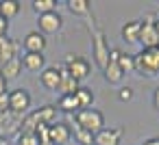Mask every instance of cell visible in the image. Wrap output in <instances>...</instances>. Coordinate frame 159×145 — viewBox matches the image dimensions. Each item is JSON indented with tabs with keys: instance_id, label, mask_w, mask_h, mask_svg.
I'll use <instances>...</instances> for the list:
<instances>
[{
	"instance_id": "cell-4",
	"label": "cell",
	"mask_w": 159,
	"mask_h": 145,
	"mask_svg": "<svg viewBox=\"0 0 159 145\" xmlns=\"http://www.w3.org/2000/svg\"><path fill=\"white\" fill-rule=\"evenodd\" d=\"M22 119H24V115L11 113V110L0 113V139H7V136L20 132V128H22Z\"/></svg>"
},
{
	"instance_id": "cell-23",
	"label": "cell",
	"mask_w": 159,
	"mask_h": 145,
	"mask_svg": "<svg viewBox=\"0 0 159 145\" xmlns=\"http://www.w3.org/2000/svg\"><path fill=\"white\" fill-rule=\"evenodd\" d=\"M72 136L76 139V143H79V145H94V134H92V132H87V130H83V128H81V126H76V123H74Z\"/></svg>"
},
{
	"instance_id": "cell-30",
	"label": "cell",
	"mask_w": 159,
	"mask_h": 145,
	"mask_svg": "<svg viewBox=\"0 0 159 145\" xmlns=\"http://www.w3.org/2000/svg\"><path fill=\"white\" fill-rule=\"evenodd\" d=\"M7 31H9V20L0 15V37H7Z\"/></svg>"
},
{
	"instance_id": "cell-3",
	"label": "cell",
	"mask_w": 159,
	"mask_h": 145,
	"mask_svg": "<svg viewBox=\"0 0 159 145\" xmlns=\"http://www.w3.org/2000/svg\"><path fill=\"white\" fill-rule=\"evenodd\" d=\"M66 69H68V74H70L76 82H83V80L92 74L89 61L83 59V56H72V54L66 56Z\"/></svg>"
},
{
	"instance_id": "cell-27",
	"label": "cell",
	"mask_w": 159,
	"mask_h": 145,
	"mask_svg": "<svg viewBox=\"0 0 159 145\" xmlns=\"http://www.w3.org/2000/svg\"><path fill=\"white\" fill-rule=\"evenodd\" d=\"M116 63H118V67H120L122 72H133V69H135V61H133L131 54H124V52H122Z\"/></svg>"
},
{
	"instance_id": "cell-14",
	"label": "cell",
	"mask_w": 159,
	"mask_h": 145,
	"mask_svg": "<svg viewBox=\"0 0 159 145\" xmlns=\"http://www.w3.org/2000/svg\"><path fill=\"white\" fill-rule=\"evenodd\" d=\"M16 54H18V44L9 37H0V65L16 59Z\"/></svg>"
},
{
	"instance_id": "cell-7",
	"label": "cell",
	"mask_w": 159,
	"mask_h": 145,
	"mask_svg": "<svg viewBox=\"0 0 159 145\" xmlns=\"http://www.w3.org/2000/svg\"><path fill=\"white\" fill-rule=\"evenodd\" d=\"M37 26H39V33L42 35H52V33H59L61 31L63 18L57 11H50V13H44V15L37 18Z\"/></svg>"
},
{
	"instance_id": "cell-29",
	"label": "cell",
	"mask_w": 159,
	"mask_h": 145,
	"mask_svg": "<svg viewBox=\"0 0 159 145\" xmlns=\"http://www.w3.org/2000/svg\"><path fill=\"white\" fill-rule=\"evenodd\" d=\"M9 110V93L0 95V113H7Z\"/></svg>"
},
{
	"instance_id": "cell-16",
	"label": "cell",
	"mask_w": 159,
	"mask_h": 145,
	"mask_svg": "<svg viewBox=\"0 0 159 145\" xmlns=\"http://www.w3.org/2000/svg\"><path fill=\"white\" fill-rule=\"evenodd\" d=\"M44 65H46V59L44 54H35V52H26L22 56V67L29 69V72H44Z\"/></svg>"
},
{
	"instance_id": "cell-22",
	"label": "cell",
	"mask_w": 159,
	"mask_h": 145,
	"mask_svg": "<svg viewBox=\"0 0 159 145\" xmlns=\"http://www.w3.org/2000/svg\"><path fill=\"white\" fill-rule=\"evenodd\" d=\"M102 72H105L107 82H120V80H122V76H124V72L118 67V63H116V61H109V63H107V67H105Z\"/></svg>"
},
{
	"instance_id": "cell-1",
	"label": "cell",
	"mask_w": 159,
	"mask_h": 145,
	"mask_svg": "<svg viewBox=\"0 0 159 145\" xmlns=\"http://www.w3.org/2000/svg\"><path fill=\"white\" fill-rule=\"evenodd\" d=\"M74 123L81 126L83 130L96 134V132H100V130L105 128V117H102L100 110H96V108H87V110H79V113L74 115Z\"/></svg>"
},
{
	"instance_id": "cell-25",
	"label": "cell",
	"mask_w": 159,
	"mask_h": 145,
	"mask_svg": "<svg viewBox=\"0 0 159 145\" xmlns=\"http://www.w3.org/2000/svg\"><path fill=\"white\" fill-rule=\"evenodd\" d=\"M33 9H35L39 15H44V13L55 11V9H57V2H55V0H33Z\"/></svg>"
},
{
	"instance_id": "cell-2",
	"label": "cell",
	"mask_w": 159,
	"mask_h": 145,
	"mask_svg": "<svg viewBox=\"0 0 159 145\" xmlns=\"http://www.w3.org/2000/svg\"><path fill=\"white\" fill-rule=\"evenodd\" d=\"M135 61V69L139 74H148V76H155L159 74V56H157V48L155 50H142L139 54L133 56Z\"/></svg>"
},
{
	"instance_id": "cell-20",
	"label": "cell",
	"mask_w": 159,
	"mask_h": 145,
	"mask_svg": "<svg viewBox=\"0 0 159 145\" xmlns=\"http://www.w3.org/2000/svg\"><path fill=\"white\" fill-rule=\"evenodd\" d=\"M20 9H22V5L18 2V0H2V2H0V15H2L5 20L16 18L20 13Z\"/></svg>"
},
{
	"instance_id": "cell-15",
	"label": "cell",
	"mask_w": 159,
	"mask_h": 145,
	"mask_svg": "<svg viewBox=\"0 0 159 145\" xmlns=\"http://www.w3.org/2000/svg\"><path fill=\"white\" fill-rule=\"evenodd\" d=\"M139 33H142V22L139 20L126 22L122 26V39L126 44H139Z\"/></svg>"
},
{
	"instance_id": "cell-32",
	"label": "cell",
	"mask_w": 159,
	"mask_h": 145,
	"mask_svg": "<svg viewBox=\"0 0 159 145\" xmlns=\"http://www.w3.org/2000/svg\"><path fill=\"white\" fill-rule=\"evenodd\" d=\"M152 104H155V108L159 110V87L155 89V93H152Z\"/></svg>"
},
{
	"instance_id": "cell-8",
	"label": "cell",
	"mask_w": 159,
	"mask_h": 145,
	"mask_svg": "<svg viewBox=\"0 0 159 145\" xmlns=\"http://www.w3.org/2000/svg\"><path fill=\"white\" fill-rule=\"evenodd\" d=\"M94 61L100 69H105L109 63V44H107V37L102 31H98L94 35Z\"/></svg>"
},
{
	"instance_id": "cell-21",
	"label": "cell",
	"mask_w": 159,
	"mask_h": 145,
	"mask_svg": "<svg viewBox=\"0 0 159 145\" xmlns=\"http://www.w3.org/2000/svg\"><path fill=\"white\" fill-rule=\"evenodd\" d=\"M74 97H76L81 110H87V108H92V104H94V93H92V89H87V87H79V91L74 93Z\"/></svg>"
},
{
	"instance_id": "cell-12",
	"label": "cell",
	"mask_w": 159,
	"mask_h": 145,
	"mask_svg": "<svg viewBox=\"0 0 159 145\" xmlns=\"http://www.w3.org/2000/svg\"><path fill=\"white\" fill-rule=\"evenodd\" d=\"M39 80H42V85H44L48 91H57V89H59V82H61L59 67H44Z\"/></svg>"
},
{
	"instance_id": "cell-33",
	"label": "cell",
	"mask_w": 159,
	"mask_h": 145,
	"mask_svg": "<svg viewBox=\"0 0 159 145\" xmlns=\"http://www.w3.org/2000/svg\"><path fill=\"white\" fill-rule=\"evenodd\" d=\"M144 145H159V136H152V139L144 141Z\"/></svg>"
},
{
	"instance_id": "cell-5",
	"label": "cell",
	"mask_w": 159,
	"mask_h": 145,
	"mask_svg": "<svg viewBox=\"0 0 159 145\" xmlns=\"http://www.w3.org/2000/svg\"><path fill=\"white\" fill-rule=\"evenodd\" d=\"M155 15H148L146 22H142V33H139V44L144 46V50H155L159 48V35L155 31Z\"/></svg>"
},
{
	"instance_id": "cell-24",
	"label": "cell",
	"mask_w": 159,
	"mask_h": 145,
	"mask_svg": "<svg viewBox=\"0 0 159 145\" xmlns=\"http://www.w3.org/2000/svg\"><path fill=\"white\" fill-rule=\"evenodd\" d=\"M68 9L74 15H87L89 13V2L87 0H68Z\"/></svg>"
},
{
	"instance_id": "cell-11",
	"label": "cell",
	"mask_w": 159,
	"mask_h": 145,
	"mask_svg": "<svg viewBox=\"0 0 159 145\" xmlns=\"http://www.w3.org/2000/svg\"><path fill=\"white\" fill-rule=\"evenodd\" d=\"M22 46H24V50H26V52L44 54V48H46L48 44H46V37H44V35H42L39 31H33V33H29V35L24 37Z\"/></svg>"
},
{
	"instance_id": "cell-35",
	"label": "cell",
	"mask_w": 159,
	"mask_h": 145,
	"mask_svg": "<svg viewBox=\"0 0 159 145\" xmlns=\"http://www.w3.org/2000/svg\"><path fill=\"white\" fill-rule=\"evenodd\" d=\"M0 145H7V139H0Z\"/></svg>"
},
{
	"instance_id": "cell-13",
	"label": "cell",
	"mask_w": 159,
	"mask_h": 145,
	"mask_svg": "<svg viewBox=\"0 0 159 145\" xmlns=\"http://www.w3.org/2000/svg\"><path fill=\"white\" fill-rule=\"evenodd\" d=\"M59 74H61V82H59V89L57 91H61V95H74L76 91H79V82L68 74V69H66V65L63 67H59Z\"/></svg>"
},
{
	"instance_id": "cell-18",
	"label": "cell",
	"mask_w": 159,
	"mask_h": 145,
	"mask_svg": "<svg viewBox=\"0 0 159 145\" xmlns=\"http://www.w3.org/2000/svg\"><path fill=\"white\" fill-rule=\"evenodd\" d=\"M35 113H37L39 123H44V126H52V123H57V106H55V104H46V106L37 108Z\"/></svg>"
},
{
	"instance_id": "cell-6",
	"label": "cell",
	"mask_w": 159,
	"mask_h": 145,
	"mask_svg": "<svg viewBox=\"0 0 159 145\" xmlns=\"http://www.w3.org/2000/svg\"><path fill=\"white\" fill-rule=\"evenodd\" d=\"M31 108V93L26 89H16L9 93V110L18 115H26Z\"/></svg>"
},
{
	"instance_id": "cell-31",
	"label": "cell",
	"mask_w": 159,
	"mask_h": 145,
	"mask_svg": "<svg viewBox=\"0 0 159 145\" xmlns=\"http://www.w3.org/2000/svg\"><path fill=\"white\" fill-rule=\"evenodd\" d=\"M2 93H9V91H7V80L2 78V74H0V95Z\"/></svg>"
},
{
	"instance_id": "cell-10",
	"label": "cell",
	"mask_w": 159,
	"mask_h": 145,
	"mask_svg": "<svg viewBox=\"0 0 159 145\" xmlns=\"http://www.w3.org/2000/svg\"><path fill=\"white\" fill-rule=\"evenodd\" d=\"M122 130L120 128H102L94 134V145H120Z\"/></svg>"
},
{
	"instance_id": "cell-9",
	"label": "cell",
	"mask_w": 159,
	"mask_h": 145,
	"mask_svg": "<svg viewBox=\"0 0 159 145\" xmlns=\"http://www.w3.org/2000/svg\"><path fill=\"white\" fill-rule=\"evenodd\" d=\"M48 139H50V145H66L70 139H72V130L68 123H52L48 126Z\"/></svg>"
},
{
	"instance_id": "cell-17",
	"label": "cell",
	"mask_w": 159,
	"mask_h": 145,
	"mask_svg": "<svg viewBox=\"0 0 159 145\" xmlns=\"http://www.w3.org/2000/svg\"><path fill=\"white\" fill-rule=\"evenodd\" d=\"M20 72H22V59H11V61H7L2 67H0V74H2V78L9 82V80H13V78H18L20 76Z\"/></svg>"
},
{
	"instance_id": "cell-28",
	"label": "cell",
	"mask_w": 159,
	"mask_h": 145,
	"mask_svg": "<svg viewBox=\"0 0 159 145\" xmlns=\"http://www.w3.org/2000/svg\"><path fill=\"white\" fill-rule=\"evenodd\" d=\"M118 97H120L122 102H129V100L133 97V89H129V87H122V89H120V93H118Z\"/></svg>"
},
{
	"instance_id": "cell-19",
	"label": "cell",
	"mask_w": 159,
	"mask_h": 145,
	"mask_svg": "<svg viewBox=\"0 0 159 145\" xmlns=\"http://www.w3.org/2000/svg\"><path fill=\"white\" fill-rule=\"evenodd\" d=\"M57 110H63L68 115H76L81 110V106H79V102H76L74 95H61L59 102H57Z\"/></svg>"
},
{
	"instance_id": "cell-34",
	"label": "cell",
	"mask_w": 159,
	"mask_h": 145,
	"mask_svg": "<svg viewBox=\"0 0 159 145\" xmlns=\"http://www.w3.org/2000/svg\"><path fill=\"white\" fill-rule=\"evenodd\" d=\"M155 31H157V35H159V18L155 20Z\"/></svg>"
},
{
	"instance_id": "cell-26",
	"label": "cell",
	"mask_w": 159,
	"mask_h": 145,
	"mask_svg": "<svg viewBox=\"0 0 159 145\" xmlns=\"http://www.w3.org/2000/svg\"><path fill=\"white\" fill-rule=\"evenodd\" d=\"M18 145H42V141H39V136L35 132H20Z\"/></svg>"
}]
</instances>
